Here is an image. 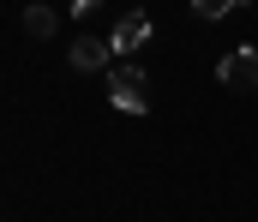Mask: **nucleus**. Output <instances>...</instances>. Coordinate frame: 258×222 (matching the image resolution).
I'll return each mask as SVG.
<instances>
[{
	"label": "nucleus",
	"mask_w": 258,
	"mask_h": 222,
	"mask_svg": "<svg viewBox=\"0 0 258 222\" xmlns=\"http://www.w3.org/2000/svg\"><path fill=\"white\" fill-rule=\"evenodd\" d=\"M90 6H96V0H72V12H90Z\"/></svg>",
	"instance_id": "nucleus-7"
},
{
	"label": "nucleus",
	"mask_w": 258,
	"mask_h": 222,
	"mask_svg": "<svg viewBox=\"0 0 258 222\" xmlns=\"http://www.w3.org/2000/svg\"><path fill=\"white\" fill-rule=\"evenodd\" d=\"M24 30L42 42V36H54V6H24Z\"/></svg>",
	"instance_id": "nucleus-5"
},
{
	"label": "nucleus",
	"mask_w": 258,
	"mask_h": 222,
	"mask_svg": "<svg viewBox=\"0 0 258 222\" xmlns=\"http://www.w3.org/2000/svg\"><path fill=\"white\" fill-rule=\"evenodd\" d=\"M108 60H114L108 36H78V42H72V66H78V72H102Z\"/></svg>",
	"instance_id": "nucleus-4"
},
{
	"label": "nucleus",
	"mask_w": 258,
	"mask_h": 222,
	"mask_svg": "<svg viewBox=\"0 0 258 222\" xmlns=\"http://www.w3.org/2000/svg\"><path fill=\"white\" fill-rule=\"evenodd\" d=\"M216 78H222L228 90H258V48H234V54L216 66Z\"/></svg>",
	"instance_id": "nucleus-3"
},
{
	"label": "nucleus",
	"mask_w": 258,
	"mask_h": 222,
	"mask_svg": "<svg viewBox=\"0 0 258 222\" xmlns=\"http://www.w3.org/2000/svg\"><path fill=\"white\" fill-rule=\"evenodd\" d=\"M108 102H114L120 114H150L144 72H138V66H114V72H108Z\"/></svg>",
	"instance_id": "nucleus-1"
},
{
	"label": "nucleus",
	"mask_w": 258,
	"mask_h": 222,
	"mask_svg": "<svg viewBox=\"0 0 258 222\" xmlns=\"http://www.w3.org/2000/svg\"><path fill=\"white\" fill-rule=\"evenodd\" d=\"M150 42V12H120V24H114V36H108V48H114V60H126Z\"/></svg>",
	"instance_id": "nucleus-2"
},
{
	"label": "nucleus",
	"mask_w": 258,
	"mask_h": 222,
	"mask_svg": "<svg viewBox=\"0 0 258 222\" xmlns=\"http://www.w3.org/2000/svg\"><path fill=\"white\" fill-rule=\"evenodd\" d=\"M234 6H240V0H192V12H198V18H210V24H216V18H228Z\"/></svg>",
	"instance_id": "nucleus-6"
}]
</instances>
